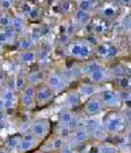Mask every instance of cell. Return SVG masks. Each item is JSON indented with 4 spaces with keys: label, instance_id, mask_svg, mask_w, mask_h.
Here are the masks:
<instances>
[{
    "label": "cell",
    "instance_id": "6da1fadb",
    "mask_svg": "<svg viewBox=\"0 0 131 153\" xmlns=\"http://www.w3.org/2000/svg\"><path fill=\"white\" fill-rule=\"evenodd\" d=\"M67 55L72 59H77L81 62H87L92 58L95 54V48H93L89 42L87 41H72L67 46Z\"/></svg>",
    "mask_w": 131,
    "mask_h": 153
},
{
    "label": "cell",
    "instance_id": "7a4b0ae2",
    "mask_svg": "<svg viewBox=\"0 0 131 153\" xmlns=\"http://www.w3.org/2000/svg\"><path fill=\"white\" fill-rule=\"evenodd\" d=\"M45 84H46L49 88L55 93V96L59 94V93L64 92L66 88H67V84H66L63 76H62L60 72L55 71V69H51L50 72H47V75L45 76Z\"/></svg>",
    "mask_w": 131,
    "mask_h": 153
},
{
    "label": "cell",
    "instance_id": "3957f363",
    "mask_svg": "<svg viewBox=\"0 0 131 153\" xmlns=\"http://www.w3.org/2000/svg\"><path fill=\"white\" fill-rule=\"evenodd\" d=\"M126 126V119L122 114L114 113L112 115H109L102 123V128L106 134H118L125 128Z\"/></svg>",
    "mask_w": 131,
    "mask_h": 153
},
{
    "label": "cell",
    "instance_id": "277c9868",
    "mask_svg": "<svg viewBox=\"0 0 131 153\" xmlns=\"http://www.w3.org/2000/svg\"><path fill=\"white\" fill-rule=\"evenodd\" d=\"M97 97L102 102L104 107H118L122 103L121 94L114 89H101L97 92Z\"/></svg>",
    "mask_w": 131,
    "mask_h": 153
},
{
    "label": "cell",
    "instance_id": "5b68a950",
    "mask_svg": "<svg viewBox=\"0 0 131 153\" xmlns=\"http://www.w3.org/2000/svg\"><path fill=\"white\" fill-rule=\"evenodd\" d=\"M29 131L38 139L39 141H43L45 139L50 135L51 132V124L49 119H45V118H41V119L34 120L32 124H30Z\"/></svg>",
    "mask_w": 131,
    "mask_h": 153
},
{
    "label": "cell",
    "instance_id": "8992f818",
    "mask_svg": "<svg viewBox=\"0 0 131 153\" xmlns=\"http://www.w3.org/2000/svg\"><path fill=\"white\" fill-rule=\"evenodd\" d=\"M54 98H55V93L45 82L36 86V105L37 106L43 107L49 105Z\"/></svg>",
    "mask_w": 131,
    "mask_h": 153
},
{
    "label": "cell",
    "instance_id": "52a82bcc",
    "mask_svg": "<svg viewBox=\"0 0 131 153\" xmlns=\"http://www.w3.org/2000/svg\"><path fill=\"white\" fill-rule=\"evenodd\" d=\"M91 137H92L91 132H89L84 126L79 124L76 128H74V130H72V134H71L70 139L67 140V143H68V144H71L72 147H79V145L87 143Z\"/></svg>",
    "mask_w": 131,
    "mask_h": 153
},
{
    "label": "cell",
    "instance_id": "ba28073f",
    "mask_svg": "<svg viewBox=\"0 0 131 153\" xmlns=\"http://www.w3.org/2000/svg\"><path fill=\"white\" fill-rule=\"evenodd\" d=\"M97 11V15L100 16L101 20H105V21H110V20H114L119 13V5L114 4V3H109L105 1L104 4H100L98 8L96 9Z\"/></svg>",
    "mask_w": 131,
    "mask_h": 153
},
{
    "label": "cell",
    "instance_id": "9c48e42d",
    "mask_svg": "<svg viewBox=\"0 0 131 153\" xmlns=\"http://www.w3.org/2000/svg\"><path fill=\"white\" fill-rule=\"evenodd\" d=\"M39 140L37 139L30 131L24 132L22 136H20V141H19V148H17V152L20 153H28L30 151H33L37 145L39 144Z\"/></svg>",
    "mask_w": 131,
    "mask_h": 153
},
{
    "label": "cell",
    "instance_id": "30bf717a",
    "mask_svg": "<svg viewBox=\"0 0 131 153\" xmlns=\"http://www.w3.org/2000/svg\"><path fill=\"white\" fill-rule=\"evenodd\" d=\"M87 79L89 80V82H92V84H95L97 86L101 84H105L106 81H109V80L112 79L110 68L105 67V64H101L96 71H93Z\"/></svg>",
    "mask_w": 131,
    "mask_h": 153
},
{
    "label": "cell",
    "instance_id": "8fae6325",
    "mask_svg": "<svg viewBox=\"0 0 131 153\" xmlns=\"http://www.w3.org/2000/svg\"><path fill=\"white\" fill-rule=\"evenodd\" d=\"M58 123H59V126H67L71 130H74L80 124V120H79V118L75 115V113L72 110L62 109L59 114H58Z\"/></svg>",
    "mask_w": 131,
    "mask_h": 153
},
{
    "label": "cell",
    "instance_id": "7c38bea8",
    "mask_svg": "<svg viewBox=\"0 0 131 153\" xmlns=\"http://www.w3.org/2000/svg\"><path fill=\"white\" fill-rule=\"evenodd\" d=\"M104 105L102 102L100 101V98L97 97V94L91 97L85 101L84 103V114L87 117H96V115H100V114L104 111Z\"/></svg>",
    "mask_w": 131,
    "mask_h": 153
},
{
    "label": "cell",
    "instance_id": "4fadbf2b",
    "mask_svg": "<svg viewBox=\"0 0 131 153\" xmlns=\"http://www.w3.org/2000/svg\"><path fill=\"white\" fill-rule=\"evenodd\" d=\"M21 97V105L25 110H33L36 109V86L28 85L25 89L20 93Z\"/></svg>",
    "mask_w": 131,
    "mask_h": 153
},
{
    "label": "cell",
    "instance_id": "5bb4252c",
    "mask_svg": "<svg viewBox=\"0 0 131 153\" xmlns=\"http://www.w3.org/2000/svg\"><path fill=\"white\" fill-rule=\"evenodd\" d=\"M0 100H1L3 105H4V110L9 111L13 110L19 102V97H17V93L13 90L12 88H4L0 94Z\"/></svg>",
    "mask_w": 131,
    "mask_h": 153
},
{
    "label": "cell",
    "instance_id": "9a60e30c",
    "mask_svg": "<svg viewBox=\"0 0 131 153\" xmlns=\"http://www.w3.org/2000/svg\"><path fill=\"white\" fill-rule=\"evenodd\" d=\"M81 102H83V100L76 90L67 92L64 94V98H63V109L74 110V109H76V107L80 106Z\"/></svg>",
    "mask_w": 131,
    "mask_h": 153
},
{
    "label": "cell",
    "instance_id": "2e32d148",
    "mask_svg": "<svg viewBox=\"0 0 131 153\" xmlns=\"http://www.w3.org/2000/svg\"><path fill=\"white\" fill-rule=\"evenodd\" d=\"M93 16H95V13H92V12H85V11H80V9H75V11L72 12V21L79 26H87L88 24L92 22Z\"/></svg>",
    "mask_w": 131,
    "mask_h": 153
},
{
    "label": "cell",
    "instance_id": "e0dca14e",
    "mask_svg": "<svg viewBox=\"0 0 131 153\" xmlns=\"http://www.w3.org/2000/svg\"><path fill=\"white\" fill-rule=\"evenodd\" d=\"M17 60H19V63L28 65V67L33 65L38 60V51H37L36 48H33V50H26V51H20Z\"/></svg>",
    "mask_w": 131,
    "mask_h": 153
},
{
    "label": "cell",
    "instance_id": "ac0fdd59",
    "mask_svg": "<svg viewBox=\"0 0 131 153\" xmlns=\"http://www.w3.org/2000/svg\"><path fill=\"white\" fill-rule=\"evenodd\" d=\"M98 90L100 89H98L97 85H95V84H92V82L87 81V82H81V84L79 85L76 92L80 94L81 100H88V98H91V97L97 94Z\"/></svg>",
    "mask_w": 131,
    "mask_h": 153
},
{
    "label": "cell",
    "instance_id": "d6986e66",
    "mask_svg": "<svg viewBox=\"0 0 131 153\" xmlns=\"http://www.w3.org/2000/svg\"><path fill=\"white\" fill-rule=\"evenodd\" d=\"M62 76H63L66 84H71L72 81H76V80H79L80 77H83L81 75V67H79V65H74V67L71 68H67L64 69V71L60 72Z\"/></svg>",
    "mask_w": 131,
    "mask_h": 153
},
{
    "label": "cell",
    "instance_id": "ffe728a7",
    "mask_svg": "<svg viewBox=\"0 0 131 153\" xmlns=\"http://www.w3.org/2000/svg\"><path fill=\"white\" fill-rule=\"evenodd\" d=\"M11 29L17 34V36L24 34L26 30V19L22 16H20V15H13Z\"/></svg>",
    "mask_w": 131,
    "mask_h": 153
},
{
    "label": "cell",
    "instance_id": "44dd1931",
    "mask_svg": "<svg viewBox=\"0 0 131 153\" xmlns=\"http://www.w3.org/2000/svg\"><path fill=\"white\" fill-rule=\"evenodd\" d=\"M80 124L87 128V130L91 132V135H92L96 130H98V128L102 126V122L98 118V115H96V117H85L84 119L80 122Z\"/></svg>",
    "mask_w": 131,
    "mask_h": 153
},
{
    "label": "cell",
    "instance_id": "7402d4cb",
    "mask_svg": "<svg viewBox=\"0 0 131 153\" xmlns=\"http://www.w3.org/2000/svg\"><path fill=\"white\" fill-rule=\"evenodd\" d=\"M98 5L100 4L96 0H77L76 4H75V9L95 13V11L98 8Z\"/></svg>",
    "mask_w": 131,
    "mask_h": 153
},
{
    "label": "cell",
    "instance_id": "603a6c76",
    "mask_svg": "<svg viewBox=\"0 0 131 153\" xmlns=\"http://www.w3.org/2000/svg\"><path fill=\"white\" fill-rule=\"evenodd\" d=\"M19 36L12 29H0V45H11L17 42Z\"/></svg>",
    "mask_w": 131,
    "mask_h": 153
},
{
    "label": "cell",
    "instance_id": "cb8c5ba5",
    "mask_svg": "<svg viewBox=\"0 0 131 153\" xmlns=\"http://www.w3.org/2000/svg\"><path fill=\"white\" fill-rule=\"evenodd\" d=\"M28 86V79H26V75H22V74H17L15 77H13V85H12V89L15 90L17 94L22 92Z\"/></svg>",
    "mask_w": 131,
    "mask_h": 153
},
{
    "label": "cell",
    "instance_id": "d4e9b609",
    "mask_svg": "<svg viewBox=\"0 0 131 153\" xmlns=\"http://www.w3.org/2000/svg\"><path fill=\"white\" fill-rule=\"evenodd\" d=\"M101 64H102L101 62L96 60V59L95 60H91V59H89V60L84 62V64L81 65V75L85 76V77H88V76L91 75L93 71H96V69H97Z\"/></svg>",
    "mask_w": 131,
    "mask_h": 153
},
{
    "label": "cell",
    "instance_id": "484cf974",
    "mask_svg": "<svg viewBox=\"0 0 131 153\" xmlns=\"http://www.w3.org/2000/svg\"><path fill=\"white\" fill-rule=\"evenodd\" d=\"M66 143H67V141H66L64 139H62V137H59V136H57V135H55V136L49 141V144L46 145V148H45V149H46L47 152H59L60 148L63 147Z\"/></svg>",
    "mask_w": 131,
    "mask_h": 153
},
{
    "label": "cell",
    "instance_id": "4316f807",
    "mask_svg": "<svg viewBox=\"0 0 131 153\" xmlns=\"http://www.w3.org/2000/svg\"><path fill=\"white\" fill-rule=\"evenodd\" d=\"M25 19L28 20V21H30V22L39 21V20L42 19V8H41L39 5H37V4H33L32 8L29 9V12H28Z\"/></svg>",
    "mask_w": 131,
    "mask_h": 153
},
{
    "label": "cell",
    "instance_id": "83f0119b",
    "mask_svg": "<svg viewBox=\"0 0 131 153\" xmlns=\"http://www.w3.org/2000/svg\"><path fill=\"white\" fill-rule=\"evenodd\" d=\"M57 8H58V12H59L60 15L68 16V15H72V12L75 11V4L67 1V0H59Z\"/></svg>",
    "mask_w": 131,
    "mask_h": 153
},
{
    "label": "cell",
    "instance_id": "f1b7e54d",
    "mask_svg": "<svg viewBox=\"0 0 131 153\" xmlns=\"http://www.w3.org/2000/svg\"><path fill=\"white\" fill-rule=\"evenodd\" d=\"M108 24L109 21H105V20H97V21L93 24V29H92L93 34H96V36H104L109 29Z\"/></svg>",
    "mask_w": 131,
    "mask_h": 153
},
{
    "label": "cell",
    "instance_id": "f546056e",
    "mask_svg": "<svg viewBox=\"0 0 131 153\" xmlns=\"http://www.w3.org/2000/svg\"><path fill=\"white\" fill-rule=\"evenodd\" d=\"M36 43L30 39L29 37H21L20 39H17V50L20 51H26V50H33Z\"/></svg>",
    "mask_w": 131,
    "mask_h": 153
},
{
    "label": "cell",
    "instance_id": "4dcf8cb0",
    "mask_svg": "<svg viewBox=\"0 0 131 153\" xmlns=\"http://www.w3.org/2000/svg\"><path fill=\"white\" fill-rule=\"evenodd\" d=\"M12 19V12H0V29H11Z\"/></svg>",
    "mask_w": 131,
    "mask_h": 153
},
{
    "label": "cell",
    "instance_id": "1f68e13d",
    "mask_svg": "<svg viewBox=\"0 0 131 153\" xmlns=\"http://www.w3.org/2000/svg\"><path fill=\"white\" fill-rule=\"evenodd\" d=\"M117 79V85L119 86L121 92H129L130 86H131V79L130 75H125V76H119Z\"/></svg>",
    "mask_w": 131,
    "mask_h": 153
},
{
    "label": "cell",
    "instance_id": "d6a6232c",
    "mask_svg": "<svg viewBox=\"0 0 131 153\" xmlns=\"http://www.w3.org/2000/svg\"><path fill=\"white\" fill-rule=\"evenodd\" d=\"M71 134H72V130L70 127H67V126H58V130H57V132H55V135H57V136L64 139L66 141L70 139Z\"/></svg>",
    "mask_w": 131,
    "mask_h": 153
},
{
    "label": "cell",
    "instance_id": "836d02e7",
    "mask_svg": "<svg viewBox=\"0 0 131 153\" xmlns=\"http://www.w3.org/2000/svg\"><path fill=\"white\" fill-rule=\"evenodd\" d=\"M98 153H117V148L112 144L104 143V144L98 145Z\"/></svg>",
    "mask_w": 131,
    "mask_h": 153
},
{
    "label": "cell",
    "instance_id": "e575fe53",
    "mask_svg": "<svg viewBox=\"0 0 131 153\" xmlns=\"http://www.w3.org/2000/svg\"><path fill=\"white\" fill-rule=\"evenodd\" d=\"M16 7L15 3L7 1V0H0V12H12Z\"/></svg>",
    "mask_w": 131,
    "mask_h": 153
},
{
    "label": "cell",
    "instance_id": "d590c367",
    "mask_svg": "<svg viewBox=\"0 0 131 153\" xmlns=\"http://www.w3.org/2000/svg\"><path fill=\"white\" fill-rule=\"evenodd\" d=\"M19 141H20V136L11 137V139L8 140V148L11 149V152L17 151V148H19Z\"/></svg>",
    "mask_w": 131,
    "mask_h": 153
},
{
    "label": "cell",
    "instance_id": "8d00e7d4",
    "mask_svg": "<svg viewBox=\"0 0 131 153\" xmlns=\"http://www.w3.org/2000/svg\"><path fill=\"white\" fill-rule=\"evenodd\" d=\"M58 153H75V147H72L71 144L66 143V144L60 148V151L58 152Z\"/></svg>",
    "mask_w": 131,
    "mask_h": 153
},
{
    "label": "cell",
    "instance_id": "74e56055",
    "mask_svg": "<svg viewBox=\"0 0 131 153\" xmlns=\"http://www.w3.org/2000/svg\"><path fill=\"white\" fill-rule=\"evenodd\" d=\"M117 1H118L122 7H127V8H129L130 4H131V0H117Z\"/></svg>",
    "mask_w": 131,
    "mask_h": 153
},
{
    "label": "cell",
    "instance_id": "f35d334b",
    "mask_svg": "<svg viewBox=\"0 0 131 153\" xmlns=\"http://www.w3.org/2000/svg\"><path fill=\"white\" fill-rule=\"evenodd\" d=\"M32 1H34V3H38V4H41V3H46L47 0H32Z\"/></svg>",
    "mask_w": 131,
    "mask_h": 153
},
{
    "label": "cell",
    "instance_id": "ab89813d",
    "mask_svg": "<svg viewBox=\"0 0 131 153\" xmlns=\"http://www.w3.org/2000/svg\"><path fill=\"white\" fill-rule=\"evenodd\" d=\"M0 153H9V151H7V149H0Z\"/></svg>",
    "mask_w": 131,
    "mask_h": 153
},
{
    "label": "cell",
    "instance_id": "60d3db41",
    "mask_svg": "<svg viewBox=\"0 0 131 153\" xmlns=\"http://www.w3.org/2000/svg\"><path fill=\"white\" fill-rule=\"evenodd\" d=\"M96 1H97V3H98V4H102V3L108 1V0H96Z\"/></svg>",
    "mask_w": 131,
    "mask_h": 153
},
{
    "label": "cell",
    "instance_id": "b9f144b4",
    "mask_svg": "<svg viewBox=\"0 0 131 153\" xmlns=\"http://www.w3.org/2000/svg\"><path fill=\"white\" fill-rule=\"evenodd\" d=\"M67 1H70V3H72V4H76V1H77V0H67Z\"/></svg>",
    "mask_w": 131,
    "mask_h": 153
},
{
    "label": "cell",
    "instance_id": "7bdbcfd3",
    "mask_svg": "<svg viewBox=\"0 0 131 153\" xmlns=\"http://www.w3.org/2000/svg\"><path fill=\"white\" fill-rule=\"evenodd\" d=\"M7 1H11V3H15V4H16V1H17V0H7Z\"/></svg>",
    "mask_w": 131,
    "mask_h": 153
}]
</instances>
